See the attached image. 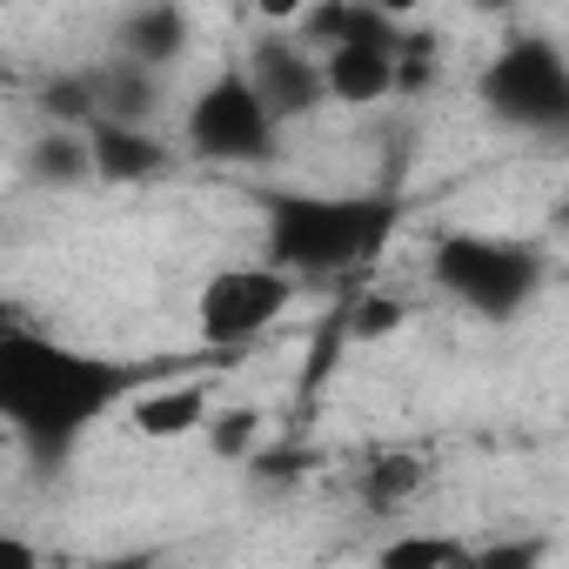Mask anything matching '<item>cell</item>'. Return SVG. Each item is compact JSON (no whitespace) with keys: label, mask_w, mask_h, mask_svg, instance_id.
<instances>
[{"label":"cell","mask_w":569,"mask_h":569,"mask_svg":"<svg viewBox=\"0 0 569 569\" xmlns=\"http://www.w3.org/2000/svg\"><path fill=\"white\" fill-rule=\"evenodd\" d=\"M81 74L94 88V128L101 121L108 128H154V114H161V74L154 68H134V61L108 54V61H94Z\"/></svg>","instance_id":"9c48e42d"},{"label":"cell","mask_w":569,"mask_h":569,"mask_svg":"<svg viewBox=\"0 0 569 569\" xmlns=\"http://www.w3.org/2000/svg\"><path fill=\"white\" fill-rule=\"evenodd\" d=\"M21 181H34V188H81V181H94V148H88V134H74V128H41V134L21 148Z\"/></svg>","instance_id":"4fadbf2b"},{"label":"cell","mask_w":569,"mask_h":569,"mask_svg":"<svg viewBox=\"0 0 569 569\" xmlns=\"http://www.w3.org/2000/svg\"><path fill=\"white\" fill-rule=\"evenodd\" d=\"M241 74L248 88L261 94V108L289 128V121H309L322 101H329V74H322V54L289 41V34H261L248 54H241Z\"/></svg>","instance_id":"52a82bcc"},{"label":"cell","mask_w":569,"mask_h":569,"mask_svg":"<svg viewBox=\"0 0 569 569\" xmlns=\"http://www.w3.org/2000/svg\"><path fill=\"white\" fill-rule=\"evenodd\" d=\"M134 429L148 436V442H181V436H194V429H208V389H194V382H181V389H148V396H134Z\"/></svg>","instance_id":"5bb4252c"},{"label":"cell","mask_w":569,"mask_h":569,"mask_svg":"<svg viewBox=\"0 0 569 569\" xmlns=\"http://www.w3.org/2000/svg\"><path fill=\"white\" fill-rule=\"evenodd\" d=\"M429 274L456 309L482 322H516L542 296V254L509 234H476V228H449L429 248Z\"/></svg>","instance_id":"3957f363"},{"label":"cell","mask_w":569,"mask_h":569,"mask_svg":"<svg viewBox=\"0 0 569 569\" xmlns=\"http://www.w3.org/2000/svg\"><path fill=\"white\" fill-rule=\"evenodd\" d=\"M476 101L529 141H569V54L542 34H516L489 54Z\"/></svg>","instance_id":"277c9868"},{"label":"cell","mask_w":569,"mask_h":569,"mask_svg":"<svg viewBox=\"0 0 569 569\" xmlns=\"http://www.w3.org/2000/svg\"><path fill=\"white\" fill-rule=\"evenodd\" d=\"M402 41H356V48H336L322 54V74H329V101L342 108H376L389 94H402Z\"/></svg>","instance_id":"ba28073f"},{"label":"cell","mask_w":569,"mask_h":569,"mask_svg":"<svg viewBox=\"0 0 569 569\" xmlns=\"http://www.w3.org/2000/svg\"><path fill=\"white\" fill-rule=\"evenodd\" d=\"M429 81H436V41L409 34V41H402V94H416V88H429Z\"/></svg>","instance_id":"ffe728a7"},{"label":"cell","mask_w":569,"mask_h":569,"mask_svg":"<svg viewBox=\"0 0 569 569\" xmlns=\"http://www.w3.org/2000/svg\"><path fill=\"white\" fill-rule=\"evenodd\" d=\"M422 482H429V462H422L416 449H382V456L356 476V502H362V509H376V516H389V509L416 502V496H422Z\"/></svg>","instance_id":"9a60e30c"},{"label":"cell","mask_w":569,"mask_h":569,"mask_svg":"<svg viewBox=\"0 0 569 569\" xmlns=\"http://www.w3.org/2000/svg\"><path fill=\"white\" fill-rule=\"evenodd\" d=\"M469 569H549V536H489L469 549Z\"/></svg>","instance_id":"ac0fdd59"},{"label":"cell","mask_w":569,"mask_h":569,"mask_svg":"<svg viewBox=\"0 0 569 569\" xmlns=\"http://www.w3.org/2000/svg\"><path fill=\"white\" fill-rule=\"evenodd\" d=\"M114 396H121L114 362L48 342L34 329L0 336V422L34 469H61L81 449V436L114 409Z\"/></svg>","instance_id":"6da1fadb"},{"label":"cell","mask_w":569,"mask_h":569,"mask_svg":"<svg viewBox=\"0 0 569 569\" xmlns=\"http://www.w3.org/2000/svg\"><path fill=\"white\" fill-rule=\"evenodd\" d=\"M396 329H402V302L396 296H362L349 309V336L356 342H376V336H396Z\"/></svg>","instance_id":"d6986e66"},{"label":"cell","mask_w":569,"mask_h":569,"mask_svg":"<svg viewBox=\"0 0 569 569\" xmlns=\"http://www.w3.org/2000/svg\"><path fill=\"white\" fill-rule=\"evenodd\" d=\"M281 148V121L261 108V94L248 88L241 68L214 74L194 101H188V154L214 161V168H261Z\"/></svg>","instance_id":"5b68a950"},{"label":"cell","mask_w":569,"mask_h":569,"mask_svg":"<svg viewBox=\"0 0 569 569\" xmlns=\"http://www.w3.org/2000/svg\"><path fill=\"white\" fill-rule=\"evenodd\" d=\"M556 228H562V234H569V194H562V201H556Z\"/></svg>","instance_id":"44dd1931"},{"label":"cell","mask_w":569,"mask_h":569,"mask_svg":"<svg viewBox=\"0 0 569 569\" xmlns=\"http://www.w3.org/2000/svg\"><path fill=\"white\" fill-rule=\"evenodd\" d=\"M396 34H402L396 14L356 8V0H329V8L302 14V48H316V54H336V48H356V41H396Z\"/></svg>","instance_id":"7c38bea8"},{"label":"cell","mask_w":569,"mask_h":569,"mask_svg":"<svg viewBox=\"0 0 569 569\" xmlns=\"http://www.w3.org/2000/svg\"><path fill=\"white\" fill-rule=\"evenodd\" d=\"M188 41H194V21L174 0H148V8H128L114 21V54L134 61V68H154V74H168L188 54Z\"/></svg>","instance_id":"30bf717a"},{"label":"cell","mask_w":569,"mask_h":569,"mask_svg":"<svg viewBox=\"0 0 569 569\" xmlns=\"http://www.w3.org/2000/svg\"><path fill=\"white\" fill-rule=\"evenodd\" d=\"M296 302V274H281L274 261L261 268H214L194 296V329L214 342V349H241L254 336H268Z\"/></svg>","instance_id":"8992f818"},{"label":"cell","mask_w":569,"mask_h":569,"mask_svg":"<svg viewBox=\"0 0 569 569\" xmlns=\"http://www.w3.org/2000/svg\"><path fill=\"white\" fill-rule=\"evenodd\" d=\"M88 148H94V181H114V188H134V181H154L174 154L154 128H88Z\"/></svg>","instance_id":"8fae6325"},{"label":"cell","mask_w":569,"mask_h":569,"mask_svg":"<svg viewBox=\"0 0 569 569\" xmlns=\"http://www.w3.org/2000/svg\"><path fill=\"white\" fill-rule=\"evenodd\" d=\"M128 569H141V562H128Z\"/></svg>","instance_id":"7402d4cb"},{"label":"cell","mask_w":569,"mask_h":569,"mask_svg":"<svg viewBox=\"0 0 569 569\" xmlns=\"http://www.w3.org/2000/svg\"><path fill=\"white\" fill-rule=\"evenodd\" d=\"M208 449L221 456V462H248L254 456V442H261V409H248V402H228V409H214L208 416Z\"/></svg>","instance_id":"e0dca14e"},{"label":"cell","mask_w":569,"mask_h":569,"mask_svg":"<svg viewBox=\"0 0 569 569\" xmlns=\"http://www.w3.org/2000/svg\"><path fill=\"white\" fill-rule=\"evenodd\" d=\"M469 549L442 529H409V536H389L376 549V569H456Z\"/></svg>","instance_id":"2e32d148"},{"label":"cell","mask_w":569,"mask_h":569,"mask_svg":"<svg viewBox=\"0 0 569 569\" xmlns=\"http://www.w3.org/2000/svg\"><path fill=\"white\" fill-rule=\"evenodd\" d=\"M268 261L281 274H342L369 261L389 234V201L376 194H268Z\"/></svg>","instance_id":"7a4b0ae2"}]
</instances>
